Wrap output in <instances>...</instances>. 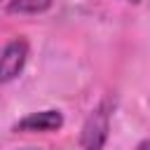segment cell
<instances>
[{"label":"cell","mask_w":150,"mask_h":150,"mask_svg":"<svg viewBox=\"0 0 150 150\" xmlns=\"http://www.w3.org/2000/svg\"><path fill=\"white\" fill-rule=\"evenodd\" d=\"M110 131V105L103 101L84 122L82 136H80V148L82 150H103Z\"/></svg>","instance_id":"cell-1"},{"label":"cell","mask_w":150,"mask_h":150,"mask_svg":"<svg viewBox=\"0 0 150 150\" xmlns=\"http://www.w3.org/2000/svg\"><path fill=\"white\" fill-rule=\"evenodd\" d=\"M26 56H28V45L26 40H12L2 54H0V84L12 82L26 66Z\"/></svg>","instance_id":"cell-2"},{"label":"cell","mask_w":150,"mask_h":150,"mask_svg":"<svg viewBox=\"0 0 150 150\" xmlns=\"http://www.w3.org/2000/svg\"><path fill=\"white\" fill-rule=\"evenodd\" d=\"M63 127V115L59 110H40L14 124L16 131H56Z\"/></svg>","instance_id":"cell-3"},{"label":"cell","mask_w":150,"mask_h":150,"mask_svg":"<svg viewBox=\"0 0 150 150\" xmlns=\"http://www.w3.org/2000/svg\"><path fill=\"white\" fill-rule=\"evenodd\" d=\"M52 7V0H12L7 5L9 14H38Z\"/></svg>","instance_id":"cell-4"},{"label":"cell","mask_w":150,"mask_h":150,"mask_svg":"<svg viewBox=\"0 0 150 150\" xmlns=\"http://www.w3.org/2000/svg\"><path fill=\"white\" fill-rule=\"evenodd\" d=\"M136 150H150V141H143V143H141Z\"/></svg>","instance_id":"cell-5"},{"label":"cell","mask_w":150,"mask_h":150,"mask_svg":"<svg viewBox=\"0 0 150 150\" xmlns=\"http://www.w3.org/2000/svg\"><path fill=\"white\" fill-rule=\"evenodd\" d=\"M131 2H141V0H131Z\"/></svg>","instance_id":"cell-6"}]
</instances>
